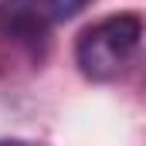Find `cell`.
<instances>
[{
    "label": "cell",
    "instance_id": "cell-2",
    "mask_svg": "<svg viewBox=\"0 0 146 146\" xmlns=\"http://www.w3.org/2000/svg\"><path fill=\"white\" fill-rule=\"evenodd\" d=\"M88 3L92 0H0V31L21 41H34L72 21Z\"/></svg>",
    "mask_w": 146,
    "mask_h": 146
},
{
    "label": "cell",
    "instance_id": "cell-3",
    "mask_svg": "<svg viewBox=\"0 0 146 146\" xmlns=\"http://www.w3.org/2000/svg\"><path fill=\"white\" fill-rule=\"evenodd\" d=\"M0 146H34V143H24V139H0Z\"/></svg>",
    "mask_w": 146,
    "mask_h": 146
},
{
    "label": "cell",
    "instance_id": "cell-1",
    "mask_svg": "<svg viewBox=\"0 0 146 146\" xmlns=\"http://www.w3.org/2000/svg\"><path fill=\"white\" fill-rule=\"evenodd\" d=\"M143 37V24L133 14H112L85 27L75 44V61L85 78L92 82H109L129 65Z\"/></svg>",
    "mask_w": 146,
    "mask_h": 146
}]
</instances>
